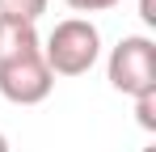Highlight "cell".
Instances as JSON below:
<instances>
[{"label": "cell", "mask_w": 156, "mask_h": 152, "mask_svg": "<svg viewBox=\"0 0 156 152\" xmlns=\"http://www.w3.org/2000/svg\"><path fill=\"white\" fill-rule=\"evenodd\" d=\"M42 59L51 76H84L101 59V30L89 17H63L42 42Z\"/></svg>", "instance_id": "obj_1"}, {"label": "cell", "mask_w": 156, "mask_h": 152, "mask_svg": "<svg viewBox=\"0 0 156 152\" xmlns=\"http://www.w3.org/2000/svg\"><path fill=\"white\" fill-rule=\"evenodd\" d=\"M105 76L118 93L139 97V93H152L156 89V42L148 34H127L118 38V47L110 51L105 59Z\"/></svg>", "instance_id": "obj_2"}, {"label": "cell", "mask_w": 156, "mask_h": 152, "mask_svg": "<svg viewBox=\"0 0 156 152\" xmlns=\"http://www.w3.org/2000/svg\"><path fill=\"white\" fill-rule=\"evenodd\" d=\"M51 89H55V76L42 59V47L0 63V97L13 106H38L51 97Z\"/></svg>", "instance_id": "obj_3"}, {"label": "cell", "mask_w": 156, "mask_h": 152, "mask_svg": "<svg viewBox=\"0 0 156 152\" xmlns=\"http://www.w3.org/2000/svg\"><path fill=\"white\" fill-rule=\"evenodd\" d=\"M38 47H42V38H38V30L30 21L0 17V63H4V59H17V55H26V51H38Z\"/></svg>", "instance_id": "obj_4"}, {"label": "cell", "mask_w": 156, "mask_h": 152, "mask_svg": "<svg viewBox=\"0 0 156 152\" xmlns=\"http://www.w3.org/2000/svg\"><path fill=\"white\" fill-rule=\"evenodd\" d=\"M47 4L51 0H0V17H9V21H38L42 13H47Z\"/></svg>", "instance_id": "obj_5"}, {"label": "cell", "mask_w": 156, "mask_h": 152, "mask_svg": "<svg viewBox=\"0 0 156 152\" xmlns=\"http://www.w3.org/2000/svg\"><path fill=\"white\" fill-rule=\"evenodd\" d=\"M131 101H135L139 127H144V131H156V89H152V93H139V97H131Z\"/></svg>", "instance_id": "obj_6"}, {"label": "cell", "mask_w": 156, "mask_h": 152, "mask_svg": "<svg viewBox=\"0 0 156 152\" xmlns=\"http://www.w3.org/2000/svg\"><path fill=\"white\" fill-rule=\"evenodd\" d=\"M68 9H76V13H105V9H114V4H122V0H63Z\"/></svg>", "instance_id": "obj_7"}, {"label": "cell", "mask_w": 156, "mask_h": 152, "mask_svg": "<svg viewBox=\"0 0 156 152\" xmlns=\"http://www.w3.org/2000/svg\"><path fill=\"white\" fill-rule=\"evenodd\" d=\"M139 17L144 25H156V0H139Z\"/></svg>", "instance_id": "obj_8"}, {"label": "cell", "mask_w": 156, "mask_h": 152, "mask_svg": "<svg viewBox=\"0 0 156 152\" xmlns=\"http://www.w3.org/2000/svg\"><path fill=\"white\" fill-rule=\"evenodd\" d=\"M0 152H13V148H9V135H4V131H0Z\"/></svg>", "instance_id": "obj_9"}, {"label": "cell", "mask_w": 156, "mask_h": 152, "mask_svg": "<svg viewBox=\"0 0 156 152\" xmlns=\"http://www.w3.org/2000/svg\"><path fill=\"white\" fill-rule=\"evenodd\" d=\"M144 152H156V148H144Z\"/></svg>", "instance_id": "obj_10"}]
</instances>
